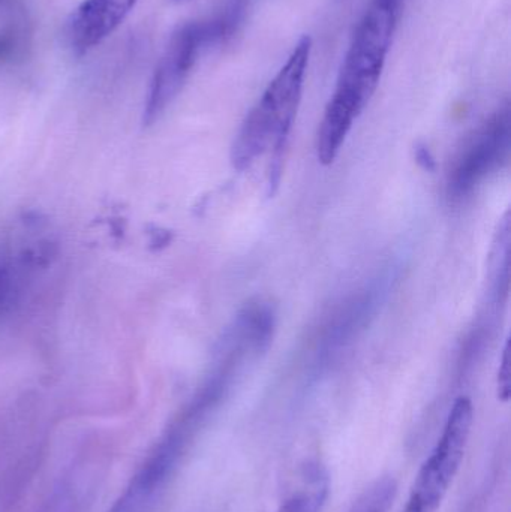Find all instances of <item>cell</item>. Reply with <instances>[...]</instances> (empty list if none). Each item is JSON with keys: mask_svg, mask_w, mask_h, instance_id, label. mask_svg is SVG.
Listing matches in <instances>:
<instances>
[{"mask_svg": "<svg viewBox=\"0 0 511 512\" xmlns=\"http://www.w3.org/2000/svg\"><path fill=\"white\" fill-rule=\"evenodd\" d=\"M405 0H371L345 53L317 137L318 161L332 165L380 84Z\"/></svg>", "mask_w": 511, "mask_h": 512, "instance_id": "obj_1", "label": "cell"}, {"mask_svg": "<svg viewBox=\"0 0 511 512\" xmlns=\"http://www.w3.org/2000/svg\"><path fill=\"white\" fill-rule=\"evenodd\" d=\"M311 51V38L303 36L249 111L231 149V162L237 170H246L267 152L284 156L302 101Z\"/></svg>", "mask_w": 511, "mask_h": 512, "instance_id": "obj_2", "label": "cell"}, {"mask_svg": "<svg viewBox=\"0 0 511 512\" xmlns=\"http://www.w3.org/2000/svg\"><path fill=\"white\" fill-rule=\"evenodd\" d=\"M234 35L236 32L221 14L177 27L153 72L144 104V125H153L173 104L201 56Z\"/></svg>", "mask_w": 511, "mask_h": 512, "instance_id": "obj_3", "label": "cell"}, {"mask_svg": "<svg viewBox=\"0 0 511 512\" xmlns=\"http://www.w3.org/2000/svg\"><path fill=\"white\" fill-rule=\"evenodd\" d=\"M474 408L470 397H459L447 417L443 433L423 463L404 512H438L467 453Z\"/></svg>", "mask_w": 511, "mask_h": 512, "instance_id": "obj_4", "label": "cell"}, {"mask_svg": "<svg viewBox=\"0 0 511 512\" xmlns=\"http://www.w3.org/2000/svg\"><path fill=\"white\" fill-rule=\"evenodd\" d=\"M204 417L188 408L162 436L146 462L107 512H149L176 471Z\"/></svg>", "mask_w": 511, "mask_h": 512, "instance_id": "obj_5", "label": "cell"}, {"mask_svg": "<svg viewBox=\"0 0 511 512\" xmlns=\"http://www.w3.org/2000/svg\"><path fill=\"white\" fill-rule=\"evenodd\" d=\"M510 108L504 105L470 140L449 174V195L462 200L476 189L489 173L506 161L510 150Z\"/></svg>", "mask_w": 511, "mask_h": 512, "instance_id": "obj_6", "label": "cell"}, {"mask_svg": "<svg viewBox=\"0 0 511 512\" xmlns=\"http://www.w3.org/2000/svg\"><path fill=\"white\" fill-rule=\"evenodd\" d=\"M137 0H83L66 23L69 48L77 56L89 53L128 17Z\"/></svg>", "mask_w": 511, "mask_h": 512, "instance_id": "obj_7", "label": "cell"}, {"mask_svg": "<svg viewBox=\"0 0 511 512\" xmlns=\"http://www.w3.org/2000/svg\"><path fill=\"white\" fill-rule=\"evenodd\" d=\"M326 496L327 486L318 481L315 486L294 493L276 512H321Z\"/></svg>", "mask_w": 511, "mask_h": 512, "instance_id": "obj_8", "label": "cell"}, {"mask_svg": "<svg viewBox=\"0 0 511 512\" xmlns=\"http://www.w3.org/2000/svg\"><path fill=\"white\" fill-rule=\"evenodd\" d=\"M20 288L14 270L6 262L0 261V315L14 307L17 303Z\"/></svg>", "mask_w": 511, "mask_h": 512, "instance_id": "obj_9", "label": "cell"}, {"mask_svg": "<svg viewBox=\"0 0 511 512\" xmlns=\"http://www.w3.org/2000/svg\"><path fill=\"white\" fill-rule=\"evenodd\" d=\"M510 393V343L507 342L506 349H504L503 361H501L500 372H498V397H500L503 402H509Z\"/></svg>", "mask_w": 511, "mask_h": 512, "instance_id": "obj_10", "label": "cell"}, {"mask_svg": "<svg viewBox=\"0 0 511 512\" xmlns=\"http://www.w3.org/2000/svg\"><path fill=\"white\" fill-rule=\"evenodd\" d=\"M416 158L417 162H419L420 165H422L425 170L428 171H434L435 170V159L434 156H432V153L429 152L428 147L426 146H419L416 150Z\"/></svg>", "mask_w": 511, "mask_h": 512, "instance_id": "obj_11", "label": "cell"}, {"mask_svg": "<svg viewBox=\"0 0 511 512\" xmlns=\"http://www.w3.org/2000/svg\"><path fill=\"white\" fill-rule=\"evenodd\" d=\"M15 48V41L11 35H6V33H0V62L8 59L11 56L12 51Z\"/></svg>", "mask_w": 511, "mask_h": 512, "instance_id": "obj_12", "label": "cell"}, {"mask_svg": "<svg viewBox=\"0 0 511 512\" xmlns=\"http://www.w3.org/2000/svg\"><path fill=\"white\" fill-rule=\"evenodd\" d=\"M171 2H174V3H185V2H188V0H171Z\"/></svg>", "mask_w": 511, "mask_h": 512, "instance_id": "obj_13", "label": "cell"}]
</instances>
